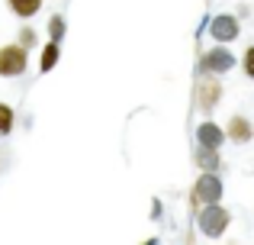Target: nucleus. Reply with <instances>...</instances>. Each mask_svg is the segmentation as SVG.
Segmentation results:
<instances>
[{
	"mask_svg": "<svg viewBox=\"0 0 254 245\" xmlns=\"http://www.w3.org/2000/svg\"><path fill=\"white\" fill-rule=\"evenodd\" d=\"M232 65H235V58H232L229 49H212V52L203 55V71H209V75H222Z\"/></svg>",
	"mask_w": 254,
	"mask_h": 245,
	"instance_id": "5",
	"label": "nucleus"
},
{
	"mask_svg": "<svg viewBox=\"0 0 254 245\" xmlns=\"http://www.w3.org/2000/svg\"><path fill=\"white\" fill-rule=\"evenodd\" d=\"M209 32H212L216 42H232L238 36V19L235 16H216L209 23Z\"/></svg>",
	"mask_w": 254,
	"mask_h": 245,
	"instance_id": "6",
	"label": "nucleus"
},
{
	"mask_svg": "<svg viewBox=\"0 0 254 245\" xmlns=\"http://www.w3.org/2000/svg\"><path fill=\"white\" fill-rule=\"evenodd\" d=\"M196 139H199V145H206V149H219V145H222V139H225V132L219 129L216 123H199Z\"/></svg>",
	"mask_w": 254,
	"mask_h": 245,
	"instance_id": "8",
	"label": "nucleus"
},
{
	"mask_svg": "<svg viewBox=\"0 0 254 245\" xmlns=\"http://www.w3.org/2000/svg\"><path fill=\"white\" fill-rule=\"evenodd\" d=\"M245 75L254 78V45H251L248 52H245Z\"/></svg>",
	"mask_w": 254,
	"mask_h": 245,
	"instance_id": "14",
	"label": "nucleus"
},
{
	"mask_svg": "<svg viewBox=\"0 0 254 245\" xmlns=\"http://www.w3.org/2000/svg\"><path fill=\"white\" fill-rule=\"evenodd\" d=\"M219 197H222V181H219L216 174L206 171V174L193 184L190 203H193V207H206V203H219Z\"/></svg>",
	"mask_w": 254,
	"mask_h": 245,
	"instance_id": "3",
	"label": "nucleus"
},
{
	"mask_svg": "<svg viewBox=\"0 0 254 245\" xmlns=\"http://www.w3.org/2000/svg\"><path fill=\"white\" fill-rule=\"evenodd\" d=\"M6 6H10L13 16H19V19H32L39 10H42V0H6Z\"/></svg>",
	"mask_w": 254,
	"mask_h": 245,
	"instance_id": "9",
	"label": "nucleus"
},
{
	"mask_svg": "<svg viewBox=\"0 0 254 245\" xmlns=\"http://www.w3.org/2000/svg\"><path fill=\"white\" fill-rule=\"evenodd\" d=\"M16 42H19V45H26V49H36V29H32L29 23H26V26H19Z\"/></svg>",
	"mask_w": 254,
	"mask_h": 245,
	"instance_id": "13",
	"label": "nucleus"
},
{
	"mask_svg": "<svg viewBox=\"0 0 254 245\" xmlns=\"http://www.w3.org/2000/svg\"><path fill=\"white\" fill-rule=\"evenodd\" d=\"M58 62H62V42L49 39V42L42 45V52H39V71H42V75H49Z\"/></svg>",
	"mask_w": 254,
	"mask_h": 245,
	"instance_id": "7",
	"label": "nucleus"
},
{
	"mask_svg": "<svg viewBox=\"0 0 254 245\" xmlns=\"http://www.w3.org/2000/svg\"><path fill=\"white\" fill-rule=\"evenodd\" d=\"M13 126H16V110H13L10 103L0 100V136H10Z\"/></svg>",
	"mask_w": 254,
	"mask_h": 245,
	"instance_id": "11",
	"label": "nucleus"
},
{
	"mask_svg": "<svg viewBox=\"0 0 254 245\" xmlns=\"http://www.w3.org/2000/svg\"><path fill=\"white\" fill-rule=\"evenodd\" d=\"M219 97H222V84L216 81V75L203 71V78H199V84H196V103H199V110L209 113V110L219 103Z\"/></svg>",
	"mask_w": 254,
	"mask_h": 245,
	"instance_id": "4",
	"label": "nucleus"
},
{
	"mask_svg": "<svg viewBox=\"0 0 254 245\" xmlns=\"http://www.w3.org/2000/svg\"><path fill=\"white\" fill-rule=\"evenodd\" d=\"M29 68V49L19 42H6L0 45V78H23Z\"/></svg>",
	"mask_w": 254,
	"mask_h": 245,
	"instance_id": "1",
	"label": "nucleus"
},
{
	"mask_svg": "<svg viewBox=\"0 0 254 245\" xmlns=\"http://www.w3.org/2000/svg\"><path fill=\"white\" fill-rule=\"evenodd\" d=\"M64 32H68V19L62 16V13H55V16H49V39H55V42H62Z\"/></svg>",
	"mask_w": 254,
	"mask_h": 245,
	"instance_id": "12",
	"label": "nucleus"
},
{
	"mask_svg": "<svg viewBox=\"0 0 254 245\" xmlns=\"http://www.w3.org/2000/svg\"><path fill=\"white\" fill-rule=\"evenodd\" d=\"M225 136H229L232 142H248V139H251V123L245 120V116H232Z\"/></svg>",
	"mask_w": 254,
	"mask_h": 245,
	"instance_id": "10",
	"label": "nucleus"
},
{
	"mask_svg": "<svg viewBox=\"0 0 254 245\" xmlns=\"http://www.w3.org/2000/svg\"><path fill=\"white\" fill-rule=\"evenodd\" d=\"M196 223H199V229H203V236L219 239V236L225 233V226H229V210H222L219 203H206V207L199 210Z\"/></svg>",
	"mask_w": 254,
	"mask_h": 245,
	"instance_id": "2",
	"label": "nucleus"
}]
</instances>
